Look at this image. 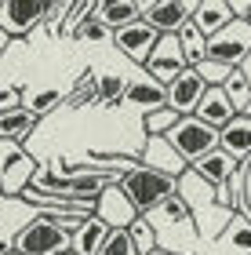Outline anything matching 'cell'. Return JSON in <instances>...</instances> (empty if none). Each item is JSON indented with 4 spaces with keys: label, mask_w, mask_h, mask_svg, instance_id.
Wrapping results in <instances>:
<instances>
[{
    "label": "cell",
    "mask_w": 251,
    "mask_h": 255,
    "mask_svg": "<svg viewBox=\"0 0 251 255\" xmlns=\"http://www.w3.org/2000/svg\"><path fill=\"white\" fill-rule=\"evenodd\" d=\"M120 190L131 197V204L139 208V215H153L167 197L178 193V179L161 175V171H153V168H135L120 179Z\"/></svg>",
    "instance_id": "6da1fadb"
},
{
    "label": "cell",
    "mask_w": 251,
    "mask_h": 255,
    "mask_svg": "<svg viewBox=\"0 0 251 255\" xmlns=\"http://www.w3.org/2000/svg\"><path fill=\"white\" fill-rule=\"evenodd\" d=\"M15 252L22 255H66L73 252V234H66L59 223H51L48 215L29 219V226L15 237Z\"/></svg>",
    "instance_id": "7a4b0ae2"
},
{
    "label": "cell",
    "mask_w": 251,
    "mask_h": 255,
    "mask_svg": "<svg viewBox=\"0 0 251 255\" xmlns=\"http://www.w3.org/2000/svg\"><path fill=\"white\" fill-rule=\"evenodd\" d=\"M167 142L178 149L182 157H186V164L193 168L197 160H204L208 153H215V149L222 146V131H215L211 124H204V121H197V117H186L175 131L167 135Z\"/></svg>",
    "instance_id": "3957f363"
},
{
    "label": "cell",
    "mask_w": 251,
    "mask_h": 255,
    "mask_svg": "<svg viewBox=\"0 0 251 255\" xmlns=\"http://www.w3.org/2000/svg\"><path fill=\"white\" fill-rule=\"evenodd\" d=\"M208 59L230 66V69H241L251 59V22L237 18L222 33H215V37L208 40Z\"/></svg>",
    "instance_id": "277c9868"
},
{
    "label": "cell",
    "mask_w": 251,
    "mask_h": 255,
    "mask_svg": "<svg viewBox=\"0 0 251 255\" xmlns=\"http://www.w3.org/2000/svg\"><path fill=\"white\" fill-rule=\"evenodd\" d=\"M200 0H150L146 4V22L161 33V37H171V33H182L197 15Z\"/></svg>",
    "instance_id": "5b68a950"
},
{
    "label": "cell",
    "mask_w": 251,
    "mask_h": 255,
    "mask_svg": "<svg viewBox=\"0 0 251 255\" xmlns=\"http://www.w3.org/2000/svg\"><path fill=\"white\" fill-rule=\"evenodd\" d=\"M186 69H189V62H186V51H182V37H178V33L161 37V44H157V51H153V59L146 62V73H150L157 84L171 88L182 73H186Z\"/></svg>",
    "instance_id": "8992f818"
},
{
    "label": "cell",
    "mask_w": 251,
    "mask_h": 255,
    "mask_svg": "<svg viewBox=\"0 0 251 255\" xmlns=\"http://www.w3.org/2000/svg\"><path fill=\"white\" fill-rule=\"evenodd\" d=\"M37 171H40L37 160H33L18 142L4 138V197H22L33 186Z\"/></svg>",
    "instance_id": "52a82bcc"
},
{
    "label": "cell",
    "mask_w": 251,
    "mask_h": 255,
    "mask_svg": "<svg viewBox=\"0 0 251 255\" xmlns=\"http://www.w3.org/2000/svg\"><path fill=\"white\" fill-rule=\"evenodd\" d=\"M44 18H48V4H44V0H4V11H0V33H7L11 40L26 37V33L37 29Z\"/></svg>",
    "instance_id": "ba28073f"
},
{
    "label": "cell",
    "mask_w": 251,
    "mask_h": 255,
    "mask_svg": "<svg viewBox=\"0 0 251 255\" xmlns=\"http://www.w3.org/2000/svg\"><path fill=\"white\" fill-rule=\"evenodd\" d=\"M113 44H117L128 59H135V62L146 69V62L153 59L157 44H161V33H157L146 18H139V22H131V26H124V29L113 33Z\"/></svg>",
    "instance_id": "9c48e42d"
},
{
    "label": "cell",
    "mask_w": 251,
    "mask_h": 255,
    "mask_svg": "<svg viewBox=\"0 0 251 255\" xmlns=\"http://www.w3.org/2000/svg\"><path fill=\"white\" fill-rule=\"evenodd\" d=\"M139 160H142V168H153V171H161V175H171V179H182V175L189 171L186 157H182L178 149L167 142V135L150 138V142L139 149Z\"/></svg>",
    "instance_id": "30bf717a"
},
{
    "label": "cell",
    "mask_w": 251,
    "mask_h": 255,
    "mask_svg": "<svg viewBox=\"0 0 251 255\" xmlns=\"http://www.w3.org/2000/svg\"><path fill=\"white\" fill-rule=\"evenodd\" d=\"M208 91L211 88L204 84V77L197 73V69H186V73L167 88V106L175 113H182V117H197V110H200V102H204Z\"/></svg>",
    "instance_id": "8fae6325"
},
{
    "label": "cell",
    "mask_w": 251,
    "mask_h": 255,
    "mask_svg": "<svg viewBox=\"0 0 251 255\" xmlns=\"http://www.w3.org/2000/svg\"><path fill=\"white\" fill-rule=\"evenodd\" d=\"M95 215L102 219V223H109L113 230H131L135 219H142L139 208L131 204V197L120 190V182H117V186H109V190L95 201Z\"/></svg>",
    "instance_id": "7c38bea8"
},
{
    "label": "cell",
    "mask_w": 251,
    "mask_h": 255,
    "mask_svg": "<svg viewBox=\"0 0 251 255\" xmlns=\"http://www.w3.org/2000/svg\"><path fill=\"white\" fill-rule=\"evenodd\" d=\"M124 102H128V106H135L142 117H150V113H157V110L167 106V88L157 84V80L142 69V77H135L131 84H128V95H124Z\"/></svg>",
    "instance_id": "4fadbf2b"
},
{
    "label": "cell",
    "mask_w": 251,
    "mask_h": 255,
    "mask_svg": "<svg viewBox=\"0 0 251 255\" xmlns=\"http://www.w3.org/2000/svg\"><path fill=\"white\" fill-rule=\"evenodd\" d=\"M241 113H237V106L230 102V95H226V88H211L208 95H204V102H200V110H197V121H204V124H211L215 131H226Z\"/></svg>",
    "instance_id": "5bb4252c"
},
{
    "label": "cell",
    "mask_w": 251,
    "mask_h": 255,
    "mask_svg": "<svg viewBox=\"0 0 251 255\" xmlns=\"http://www.w3.org/2000/svg\"><path fill=\"white\" fill-rule=\"evenodd\" d=\"M230 22H237L230 0H200V4H197V15H193V26H197L208 40L215 37V33H222Z\"/></svg>",
    "instance_id": "9a60e30c"
},
{
    "label": "cell",
    "mask_w": 251,
    "mask_h": 255,
    "mask_svg": "<svg viewBox=\"0 0 251 255\" xmlns=\"http://www.w3.org/2000/svg\"><path fill=\"white\" fill-rule=\"evenodd\" d=\"M193 171H197L204 182H211L215 190H226V186H230V179L241 171V164H237L226 149H215V153H208L204 160H197V164H193Z\"/></svg>",
    "instance_id": "2e32d148"
},
{
    "label": "cell",
    "mask_w": 251,
    "mask_h": 255,
    "mask_svg": "<svg viewBox=\"0 0 251 255\" xmlns=\"http://www.w3.org/2000/svg\"><path fill=\"white\" fill-rule=\"evenodd\" d=\"M178 197L193 208V212H204V208H215V204H219V190H215L211 182H204L193 168L178 179Z\"/></svg>",
    "instance_id": "e0dca14e"
},
{
    "label": "cell",
    "mask_w": 251,
    "mask_h": 255,
    "mask_svg": "<svg viewBox=\"0 0 251 255\" xmlns=\"http://www.w3.org/2000/svg\"><path fill=\"white\" fill-rule=\"evenodd\" d=\"M109 234H113V226L102 223L98 215H91V219H84V226L73 234V252L77 255H98L102 248H106Z\"/></svg>",
    "instance_id": "ac0fdd59"
},
{
    "label": "cell",
    "mask_w": 251,
    "mask_h": 255,
    "mask_svg": "<svg viewBox=\"0 0 251 255\" xmlns=\"http://www.w3.org/2000/svg\"><path fill=\"white\" fill-rule=\"evenodd\" d=\"M142 15H146L142 0H139V4H135V0H102V4H98V18L106 22L113 33L124 29V26H131V22H139Z\"/></svg>",
    "instance_id": "d6986e66"
},
{
    "label": "cell",
    "mask_w": 251,
    "mask_h": 255,
    "mask_svg": "<svg viewBox=\"0 0 251 255\" xmlns=\"http://www.w3.org/2000/svg\"><path fill=\"white\" fill-rule=\"evenodd\" d=\"M219 149H226V153H230L237 164H244V160L251 157V117H244V113H241V117L226 128Z\"/></svg>",
    "instance_id": "ffe728a7"
},
{
    "label": "cell",
    "mask_w": 251,
    "mask_h": 255,
    "mask_svg": "<svg viewBox=\"0 0 251 255\" xmlns=\"http://www.w3.org/2000/svg\"><path fill=\"white\" fill-rule=\"evenodd\" d=\"M146 219L153 223V230H164V226H167V230H175V226H189L193 219H197V212H193V208L175 193V197H167V201L157 208L153 215H146Z\"/></svg>",
    "instance_id": "44dd1931"
},
{
    "label": "cell",
    "mask_w": 251,
    "mask_h": 255,
    "mask_svg": "<svg viewBox=\"0 0 251 255\" xmlns=\"http://www.w3.org/2000/svg\"><path fill=\"white\" fill-rule=\"evenodd\" d=\"M222 241H226L233 252L251 255V212H237V215L230 219V226L222 230Z\"/></svg>",
    "instance_id": "7402d4cb"
},
{
    "label": "cell",
    "mask_w": 251,
    "mask_h": 255,
    "mask_svg": "<svg viewBox=\"0 0 251 255\" xmlns=\"http://www.w3.org/2000/svg\"><path fill=\"white\" fill-rule=\"evenodd\" d=\"M62 88H33V91H26V110L33 113V117H48V113L55 110V106H62Z\"/></svg>",
    "instance_id": "603a6c76"
},
{
    "label": "cell",
    "mask_w": 251,
    "mask_h": 255,
    "mask_svg": "<svg viewBox=\"0 0 251 255\" xmlns=\"http://www.w3.org/2000/svg\"><path fill=\"white\" fill-rule=\"evenodd\" d=\"M178 37H182V51H186L189 69H197L200 62H208V37H204V33H200L197 26H193V22L178 33Z\"/></svg>",
    "instance_id": "cb8c5ba5"
},
{
    "label": "cell",
    "mask_w": 251,
    "mask_h": 255,
    "mask_svg": "<svg viewBox=\"0 0 251 255\" xmlns=\"http://www.w3.org/2000/svg\"><path fill=\"white\" fill-rule=\"evenodd\" d=\"M182 121H186L182 113H175L171 106H164V110L150 113V117H142V128H146V135H150V138H157V135H171Z\"/></svg>",
    "instance_id": "d4e9b609"
},
{
    "label": "cell",
    "mask_w": 251,
    "mask_h": 255,
    "mask_svg": "<svg viewBox=\"0 0 251 255\" xmlns=\"http://www.w3.org/2000/svg\"><path fill=\"white\" fill-rule=\"evenodd\" d=\"M33 128H37V117H33L29 110H18V113L0 117V131H4V138H11V142H22Z\"/></svg>",
    "instance_id": "484cf974"
},
{
    "label": "cell",
    "mask_w": 251,
    "mask_h": 255,
    "mask_svg": "<svg viewBox=\"0 0 251 255\" xmlns=\"http://www.w3.org/2000/svg\"><path fill=\"white\" fill-rule=\"evenodd\" d=\"M128 77L120 73H102L98 77V102H106V106H117V102H124V95H128Z\"/></svg>",
    "instance_id": "4316f807"
},
{
    "label": "cell",
    "mask_w": 251,
    "mask_h": 255,
    "mask_svg": "<svg viewBox=\"0 0 251 255\" xmlns=\"http://www.w3.org/2000/svg\"><path fill=\"white\" fill-rule=\"evenodd\" d=\"M131 234V241H135V248H139V255H153L157 248H161V237H157V230H153V223L150 219H135V226L128 230Z\"/></svg>",
    "instance_id": "83f0119b"
},
{
    "label": "cell",
    "mask_w": 251,
    "mask_h": 255,
    "mask_svg": "<svg viewBox=\"0 0 251 255\" xmlns=\"http://www.w3.org/2000/svg\"><path fill=\"white\" fill-rule=\"evenodd\" d=\"M226 95H230V102L237 106V113H244L251 106V84H248L244 69H233V77L226 80Z\"/></svg>",
    "instance_id": "f1b7e54d"
},
{
    "label": "cell",
    "mask_w": 251,
    "mask_h": 255,
    "mask_svg": "<svg viewBox=\"0 0 251 255\" xmlns=\"http://www.w3.org/2000/svg\"><path fill=\"white\" fill-rule=\"evenodd\" d=\"M197 73L204 77V84H208V88H226V80L233 77V69L222 66V62H215V59H208V62L197 66Z\"/></svg>",
    "instance_id": "f546056e"
},
{
    "label": "cell",
    "mask_w": 251,
    "mask_h": 255,
    "mask_svg": "<svg viewBox=\"0 0 251 255\" xmlns=\"http://www.w3.org/2000/svg\"><path fill=\"white\" fill-rule=\"evenodd\" d=\"M77 40H87V44H102V40H113V29L102 22L98 15L95 18H87L81 29H77Z\"/></svg>",
    "instance_id": "4dcf8cb0"
},
{
    "label": "cell",
    "mask_w": 251,
    "mask_h": 255,
    "mask_svg": "<svg viewBox=\"0 0 251 255\" xmlns=\"http://www.w3.org/2000/svg\"><path fill=\"white\" fill-rule=\"evenodd\" d=\"M98 255H139V248H135V241L128 230H113L109 241H106V248H102Z\"/></svg>",
    "instance_id": "1f68e13d"
},
{
    "label": "cell",
    "mask_w": 251,
    "mask_h": 255,
    "mask_svg": "<svg viewBox=\"0 0 251 255\" xmlns=\"http://www.w3.org/2000/svg\"><path fill=\"white\" fill-rule=\"evenodd\" d=\"M73 88H77L73 95H70V102H73V106H84V102L98 99V77H91V73H87V77H81Z\"/></svg>",
    "instance_id": "d6a6232c"
},
{
    "label": "cell",
    "mask_w": 251,
    "mask_h": 255,
    "mask_svg": "<svg viewBox=\"0 0 251 255\" xmlns=\"http://www.w3.org/2000/svg\"><path fill=\"white\" fill-rule=\"evenodd\" d=\"M230 4H233V15H237V18L251 22V0H230Z\"/></svg>",
    "instance_id": "836d02e7"
},
{
    "label": "cell",
    "mask_w": 251,
    "mask_h": 255,
    "mask_svg": "<svg viewBox=\"0 0 251 255\" xmlns=\"http://www.w3.org/2000/svg\"><path fill=\"white\" fill-rule=\"evenodd\" d=\"M153 255H182V252H175V248H167V245H161V248H157Z\"/></svg>",
    "instance_id": "e575fe53"
},
{
    "label": "cell",
    "mask_w": 251,
    "mask_h": 255,
    "mask_svg": "<svg viewBox=\"0 0 251 255\" xmlns=\"http://www.w3.org/2000/svg\"><path fill=\"white\" fill-rule=\"evenodd\" d=\"M241 69H244V77H248V84H251V59H248V62H244Z\"/></svg>",
    "instance_id": "d590c367"
},
{
    "label": "cell",
    "mask_w": 251,
    "mask_h": 255,
    "mask_svg": "<svg viewBox=\"0 0 251 255\" xmlns=\"http://www.w3.org/2000/svg\"><path fill=\"white\" fill-rule=\"evenodd\" d=\"M0 255H22V252H0Z\"/></svg>",
    "instance_id": "8d00e7d4"
},
{
    "label": "cell",
    "mask_w": 251,
    "mask_h": 255,
    "mask_svg": "<svg viewBox=\"0 0 251 255\" xmlns=\"http://www.w3.org/2000/svg\"><path fill=\"white\" fill-rule=\"evenodd\" d=\"M244 117H251V106H248V110H244Z\"/></svg>",
    "instance_id": "74e56055"
},
{
    "label": "cell",
    "mask_w": 251,
    "mask_h": 255,
    "mask_svg": "<svg viewBox=\"0 0 251 255\" xmlns=\"http://www.w3.org/2000/svg\"><path fill=\"white\" fill-rule=\"evenodd\" d=\"M66 255H77V252H66Z\"/></svg>",
    "instance_id": "f35d334b"
}]
</instances>
